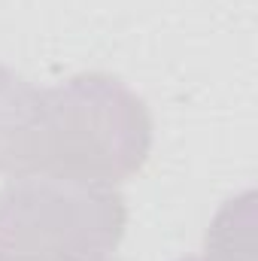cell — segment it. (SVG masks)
Instances as JSON below:
<instances>
[{
    "instance_id": "obj_1",
    "label": "cell",
    "mask_w": 258,
    "mask_h": 261,
    "mask_svg": "<svg viewBox=\"0 0 258 261\" xmlns=\"http://www.w3.org/2000/svg\"><path fill=\"white\" fill-rule=\"evenodd\" d=\"M152 116L128 85L107 73H79L43 91V158L37 173L116 186L143 170Z\"/></svg>"
},
{
    "instance_id": "obj_2",
    "label": "cell",
    "mask_w": 258,
    "mask_h": 261,
    "mask_svg": "<svg viewBox=\"0 0 258 261\" xmlns=\"http://www.w3.org/2000/svg\"><path fill=\"white\" fill-rule=\"evenodd\" d=\"M128 203L100 182L12 176L0 192V261H97L122 243Z\"/></svg>"
},
{
    "instance_id": "obj_3",
    "label": "cell",
    "mask_w": 258,
    "mask_h": 261,
    "mask_svg": "<svg viewBox=\"0 0 258 261\" xmlns=\"http://www.w3.org/2000/svg\"><path fill=\"white\" fill-rule=\"evenodd\" d=\"M43 158V91L0 64V173H37Z\"/></svg>"
},
{
    "instance_id": "obj_4",
    "label": "cell",
    "mask_w": 258,
    "mask_h": 261,
    "mask_svg": "<svg viewBox=\"0 0 258 261\" xmlns=\"http://www.w3.org/2000/svg\"><path fill=\"white\" fill-rule=\"evenodd\" d=\"M179 261H258L255 258V195L243 192L237 200H228L210 231L203 255H189Z\"/></svg>"
},
{
    "instance_id": "obj_5",
    "label": "cell",
    "mask_w": 258,
    "mask_h": 261,
    "mask_svg": "<svg viewBox=\"0 0 258 261\" xmlns=\"http://www.w3.org/2000/svg\"><path fill=\"white\" fill-rule=\"evenodd\" d=\"M97 261H113V258H97Z\"/></svg>"
}]
</instances>
